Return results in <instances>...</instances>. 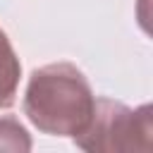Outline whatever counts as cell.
Returning a JSON list of instances; mask_svg holds the SVG:
<instances>
[{"label":"cell","mask_w":153,"mask_h":153,"mask_svg":"<svg viewBox=\"0 0 153 153\" xmlns=\"http://www.w3.org/2000/svg\"><path fill=\"white\" fill-rule=\"evenodd\" d=\"M22 108L38 131L74 139L91 122L96 96L76 65L53 62L33 69Z\"/></svg>","instance_id":"obj_1"},{"label":"cell","mask_w":153,"mask_h":153,"mask_svg":"<svg viewBox=\"0 0 153 153\" xmlns=\"http://www.w3.org/2000/svg\"><path fill=\"white\" fill-rule=\"evenodd\" d=\"M151 105L129 108L112 98H96L91 122L74 143L84 151H148L151 148Z\"/></svg>","instance_id":"obj_2"},{"label":"cell","mask_w":153,"mask_h":153,"mask_svg":"<svg viewBox=\"0 0 153 153\" xmlns=\"http://www.w3.org/2000/svg\"><path fill=\"white\" fill-rule=\"evenodd\" d=\"M19 76H22L19 57H17V53L7 38V33L0 29V110L10 108L14 103Z\"/></svg>","instance_id":"obj_3"},{"label":"cell","mask_w":153,"mask_h":153,"mask_svg":"<svg viewBox=\"0 0 153 153\" xmlns=\"http://www.w3.org/2000/svg\"><path fill=\"white\" fill-rule=\"evenodd\" d=\"M31 139L24 124L14 117H0V151H29Z\"/></svg>","instance_id":"obj_4"}]
</instances>
